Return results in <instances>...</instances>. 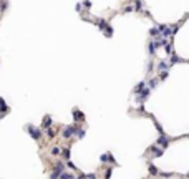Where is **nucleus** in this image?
<instances>
[{
    "instance_id": "f257e3e1",
    "label": "nucleus",
    "mask_w": 189,
    "mask_h": 179,
    "mask_svg": "<svg viewBox=\"0 0 189 179\" xmlns=\"http://www.w3.org/2000/svg\"><path fill=\"white\" fill-rule=\"evenodd\" d=\"M168 43V40L166 38H162V37H158V38L154 40V46H156V50L158 48H164V45Z\"/></svg>"
},
{
    "instance_id": "f03ea898",
    "label": "nucleus",
    "mask_w": 189,
    "mask_h": 179,
    "mask_svg": "<svg viewBox=\"0 0 189 179\" xmlns=\"http://www.w3.org/2000/svg\"><path fill=\"white\" fill-rule=\"evenodd\" d=\"M75 129H76L75 126H67V128H65V131H63V138H65V139H70V136L75 133Z\"/></svg>"
},
{
    "instance_id": "7ed1b4c3",
    "label": "nucleus",
    "mask_w": 189,
    "mask_h": 179,
    "mask_svg": "<svg viewBox=\"0 0 189 179\" xmlns=\"http://www.w3.org/2000/svg\"><path fill=\"white\" fill-rule=\"evenodd\" d=\"M27 131H28V133H32L33 139H40V131H38L37 128H33L32 125H30V126H27Z\"/></svg>"
},
{
    "instance_id": "20e7f679",
    "label": "nucleus",
    "mask_w": 189,
    "mask_h": 179,
    "mask_svg": "<svg viewBox=\"0 0 189 179\" xmlns=\"http://www.w3.org/2000/svg\"><path fill=\"white\" fill-rule=\"evenodd\" d=\"M174 63H186V60L179 58L176 53H173V56H171V60H169V65H174Z\"/></svg>"
},
{
    "instance_id": "39448f33",
    "label": "nucleus",
    "mask_w": 189,
    "mask_h": 179,
    "mask_svg": "<svg viewBox=\"0 0 189 179\" xmlns=\"http://www.w3.org/2000/svg\"><path fill=\"white\" fill-rule=\"evenodd\" d=\"M93 23H94V25H98V28H100V30H105V27L108 25V22H106L105 18H96Z\"/></svg>"
},
{
    "instance_id": "423d86ee",
    "label": "nucleus",
    "mask_w": 189,
    "mask_h": 179,
    "mask_svg": "<svg viewBox=\"0 0 189 179\" xmlns=\"http://www.w3.org/2000/svg\"><path fill=\"white\" fill-rule=\"evenodd\" d=\"M73 116H75L76 121H83V119H85V114H83L80 110H73Z\"/></svg>"
},
{
    "instance_id": "0eeeda50",
    "label": "nucleus",
    "mask_w": 189,
    "mask_h": 179,
    "mask_svg": "<svg viewBox=\"0 0 189 179\" xmlns=\"http://www.w3.org/2000/svg\"><path fill=\"white\" fill-rule=\"evenodd\" d=\"M158 71H168V63H166L164 60H161V61L158 63Z\"/></svg>"
},
{
    "instance_id": "6e6552de",
    "label": "nucleus",
    "mask_w": 189,
    "mask_h": 179,
    "mask_svg": "<svg viewBox=\"0 0 189 179\" xmlns=\"http://www.w3.org/2000/svg\"><path fill=\"white\" fill-rule=\"evenodd\" d=\"M133 8H135V12H143V0H135Z\"/></svg>"
},
{
    "instance_id": "1a4fd4ad",
    "label": "nucleus",
    "mask_w": 189,
    "mask_h": 179,
    "mask_svg": "<svg viewBox=\"0 0 189 179\" xmlns=\"http://www.w3.org/2000/svg\"><path fill=\"white\" fill-rule=\"evenodd\" d=\"M149 35H151V37H154V38L161 37V33H159V30H158V27H153V28H149Z\"/></svg>"
},
{
    "instance_id": "9d476101",
    "label": "nucleus",
    "mask_w": 189,
    "mask_h": 179,
    "mask_svg": "<svg viewBox=\"0 0 189 179\" xmlns=\"http://www.w3.org/2000/svg\"><path fill=\"white\" fill-rule=\"evenodd\" d=\"M164 52H166V55H171V53H173V42H168V43L164 45Z\"/></svg>"
},
{
    "instance_id": "9b49d317",
    "label": "nucleus",
    "mask_w": 189,
    "mask_h": 179,
    "mask_svg": "<svg viewBox=\"0 0 189 179\" xmlns=\"http://www.w3.org/2000/svg\"><path fill=\"white\" fill-rule=\"evenodd\" d=\"M50 126H52V118H50V116H45V118H43V128L50 129Z\"/></svg>"
},
{
    "instance_id": "f8f14e48",
    "label": "nucleus",
    "mask_w": 189,
    "mask_h": 179,
    "mask_svg": "<svg viewBox=\"0 0 189 179\" xmlns=\"http://www.w3.org/2000/svg\"><path fill=\"white\" fill-rule=\"evenodd\" d=\"M103 33H105V37H111V35H113V28H111V25H106V27H105Z\"/></svg>"
},
{
    "instance_id": "ddd939ff",
    "label": "nucleus",
    "mask_w": 189,
    "mask_h": 179,
    "mask_svg": "<svg viewBox=\"0 0 189 179\" xmlns=\"http://www.w3.org/2000/svg\"><path fill=\"white\" fill-rule=\"evenodd\" d=\"M148 52H149V55H156V46H154V42H149V45H148Z\"/></svg>"
},
{
    "instance_id": "4468645a",
    "label": "nucleus",
    "mask_w": 189,
    "mask_h": 179,
    "mask_svg": "<svg viewBox=\"0 0 189 179\" xmlns=\"http://www.w3.org/2000/svg\"><path fill=\"white\" fill-rule=\"evenodd\" d=\"M144 88H146V83H144V81H141V83H138V86L135 88V93H141Z\"/></svg>"
},
{
    "instance_id": "2eb2a0df",
    "label": "nucleus",
    "mask_w": 189,
    "mask_h": 179,
    "mask_svg": "<svg viewBox=\"0 0 189 179\" xmlns=\"http://www.w3.org/2000/svg\"><path fill=\"white\" fill-rule=\"evenodd\" d=\"M148 85H149V90L156 88V86H158V78H151V80L148 81Z\"/></svg>"
},
{
    "instance_id": "dca6fc26",
    "label": "nucleus",
    "mask_w": 189,
    "mask_h": 179,
    "mask_svg": "<svg viewBox=\"0 0 189 179\" xmlns=\"http://www.w3.org/2000/svg\"><path fill=\"white\" fill-rule=\"evenodd\" d=\"M158 144L162 146V148H166V146H168V139L164 138V136H161V138L158 139Z\"/></svg>"
},
{
    "instance_id": "f3484780",
    "label": "nucleus",
    "mask_w": 189,
    "mask_h": 179,
    "mask_svg": "<svg viewBox=\"0 0 189 179\" xmlns=\"http://www.w3.org/2000/svg\"><path fill=\"white\" fill-rule=\"evenodd\" d=\"M7 105H5V101H3V98H0V111L2 113H7Z\"/></svg>"
},
{
    "instance_id": "a211bd4d",
    "label": "nucleus",
    "mask_w": 189,
    "mask_h": 179,
    "mask_svg": "<svg viewBox=\"0 0 189 179\" xmlns=\"http://www.w3.org/2000/svg\"><path fill=\"white\" fill-rule=\"evenodd\" d=\"M60 179H73V174H70V172H61Z\"/></svg>"
},
{
    "instance_id": "6ab92c4d",
    "label": "nucleus",
    "mask_w": 189,
    "mask_h": 179,
    "mask_svg": "<svg viewBox=\"0 0 189 179\" xmlns=\"http://www.w3.org/2000/svg\"><path fill=\"white\" fill-rule=\"evenodd\" d=\"M81 7H85L86 10H90V8H91V2H90V0H83V3H81Z\"/></svg>"
},
{
    "instance_id": "aec40b11",
    "label": "nucleus",
    "mask_w": 189,
    "mask_h": 179,
    "mask_svg": "<svg viewBox=\"0 0 189 179\" xmlns=\"http://www.w3.org/2000/svg\"><path fill=\"white\" fill-rule=\"evenodd\" d=\"M60 152H61V149L58 148V146H55V148H52V154H53V156H58Z\"/></svg>"
},
{
    "instance_id": "412c9836",
    "label": "nucleus",
    "mask_w": 189,
    "mask_h": 179,
    "mask_svg": "<svg viewBox=\"0 0 189 179\" xmlns=\"http://www.w3.org/2000/svg\"><path fill=\"white\" fill-rule=\"evenodd\" d=\"M124 13H129V12H135V8H133V5H128V7H124V10H123Z\"/></svg>"
},
{
    "instance_id": "4be33fe9",
    "label": "nucleus",
    "mask_w": 189,
    "mask_h": 179,
    "mask_svg": "<svg viewBox=\"0 0 189 179\" xmlns=\"http://www.w3.org/2000/svg\"><path fill=\"white\" fill-rule=\"evenodd\" d=\"M63 156L67 159H70V148H65V149H63Z\"/></svg>"
},
{
    "instance_id": "5701e85b",
    "label": "nucleus",
    "mask_w": 189,
    "mask_h": 179,
    "mask_svg": "<svg viewBox=\"0 0 189 179\" xmlns=\"http://www.w3.org/2000/svg\"><path fill=\"white\" fill-rule=\"evenodd\" d=\"M168 75H169L168 71H161V75H159V80H166V78H168Z\"/></svg>"
},
{
    "instance_id": "b1692460",
    "label": "nucleus",
    "mask_w": 189,
    "mask_h": 179,
    "mask_svg": "<svg viewBox=\"0 0 189 179\" xmlns=\"http://www.w3.org/2000/svg\"><path fill=\"white\" fill-rule=\"evenodd\" d=\"M67 166L68 167H71V169H76V166L73 164V163H71V161H70V159H68V163H67Z\"/></svg>"
},
{
    "instance_id": "393cba45",
    "label": "nucleus",
    "mask_w": 189,
    "mask_h": 179,
    "mask_svg": "<svg viewBox=\"0 0 189 179\" xmlns=\"http://www.w3.org/2000/svg\"><path fill=\"white\" fill-rule=\"evenodd\" d=\"M76 136H78V138H83V136H85V131H81V129H78V133H76Z\"/></svg>"
},
{
    "instance_id": "a878e982",
    "label": "nucleus",
    "mask_w": 189,
    "mask_h": 179,
    "mask_svg": "<svg viewBox=\"0 0 189 179\" xmlns=\"http://www.w3.org/2000/svg\"><path fill=\"white\" fill-rule=\"evenodd\" d=\"M5 8H7V2H2L0 3V10H5Z\"/></svg>"
},
{
    "instance_id": "bb28decb",
    "label": "nucleus",
    "mask_w": 189,
    "mask_h": 179,
    "mask_svg": "<svg viewBox=\"0 0 189 179\" xmlns=\"http://www.w3.org/2000/svg\"><path fill=\"white\" fill-rule=\"evenodd\" d=\"M75 10L78 13H81V3H76V7H75Z\"/></svg>"
},
{
    "instance_id": "cd10ccee",
    "label": "nucleus",
    "mask_w": 189,
    "mask_h": 179,
    "mask_svg": "<svg viewBox=\"0 0 189 179\" xmlns=\"http://www.w3.org/2000/svg\"><path fill=\"white\" fill-rule=\"evenodd\" d=\"M149 171L153 172V174H156V167H154V166H149Z\"/></svg>"
}]
</instances>
